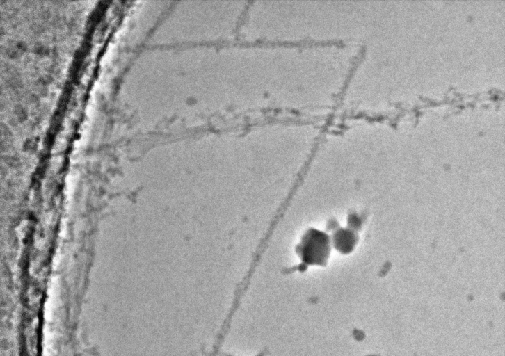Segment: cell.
Returning a JSON list of instances; mask_svg holds the SVG:
<instances>
[{"instance_id":"obj_1","label":"cell","mask_w":505,"mask_h":356,"mask_svg":"<svg viewBox=\"0 0 505 356\" xmlns=\"http://www.w3.org/2000/svg\"><path fill=\"white\" fill-rule=\"evenodd\" d=\"M301 259L308 265H321L330 253L329 241L322 232L313 229L307 232L300 245Z\"/></svg>"}]
</instances>
